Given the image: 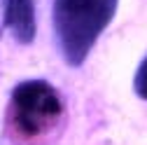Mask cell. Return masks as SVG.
I'll list each match as a JSON object with an SVG mask.
<instances>
[{
  "instance_id": "6da1fadb",
  "label": "cell",
  "mask_w": 147,
  "mask_h": 145,
  "mask_svg": "<svg viewBox=\"0 0 147 145\" xmlns=\"http://www.w3.org/2000/svg\"><path fill=\"white\" fill-rule=\"evenodd\" d=\"M119 0H54V33L68 66L86 61L100 33L115 19Z\"/></svg>"
},
{
  "instance_id": "7a4b0ae2",
  "label": "cell",
  "mask_w": 147,
  "mask_h": 145,
  "mask_svg": "<svg viewBox=\"0 0 147 145\" xmlns=\"http://www.w3.org/2000/svg\"><path fill=\"white\" fill-rule=\"evenodd\" d=\"M65 105L56 87L45 80L19 82L9 98V126L21 140H35L61 122Z\"/></svg>"
},
{
  "instance_id": "3957f363",
  "label": "cell",
  "mask_w": 147,
  "mask_h": 145,
  "mask_svg": "<svg viewBox=\"0 0 147 145\" xmlns=\"http://www.w3.org/2000/svg\"><path fill=\"white\" fill-rule=\"evenodd\" d=\"M5 28L21 45H30L35 40L38 21L33 0H5Z\"/></svg>"
},
{
  "instance_id": "277c9868",
  "label": "cell",
  "mask_w": 147,
  "mask_h": 145,
  "mask_svg": "<svg viewBox=\"0 0 147 145\" xmlns=\"http://www.w3.org/2000/svg\"><path fill=\"white\" fill-rule=\"evenodd\" d=\"M133 91L147 101V56L140 61L138 70H136V77H133Z\"/></svg>"
}]
</instances>
